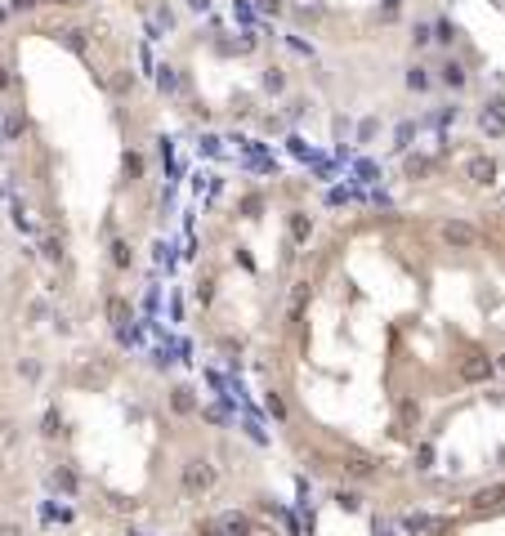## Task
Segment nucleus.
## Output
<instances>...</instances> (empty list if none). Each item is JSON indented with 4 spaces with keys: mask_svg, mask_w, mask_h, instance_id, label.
<instances>
[{
    "mask_svg": "<svg viewBox=\"0 0 505 536\" xmlns=\"http://www.w3.org/2000/svg\"><path fill=\"white\" fill-rule=\"evenodd\" d=\"M442 241H447L452 250H474L478 246V228L465 224V219H447V224H442Z\"/></svg>",
    "mask_w": 505,
    "mask_h": 536,
    "instance_id": "f257e3e1",
    "label": "nucleus"
},
{
    "mask_svg": "<svg viewBox=\"0 0 505 536\" xmlns=\"http://www.w3.org/2000/svg\"><path fill=\"white\" fill-rule=\"evenodd\" d=\"M478 126H483L487 139H501V134H505V99H501V94L483 103V112H478Z\"/></svg>",
    "mask_w": 505,
    "mask_h": 536,
    "instance_id": "f03ea898",
    "label": "nucleus"
},
{
    "mask_svg": "<svg viewBox=\"0 0 505 536\" xmlns=\"http://www.w3.org/2000/svg\"><path fill=\"white\" fill-rule=\"evenodd\" d=\"M492 371H497V362L483 358V353H470V358L461 362V380H465V384H487Z\"/></svg>",
    "mask_w": 505,
    "mask_h": 536,
    "instance_id": "7ed1b4c3",
    "label": "nucleus"
},
{
    "mask_svg": "<svg viewBox=\"0 0 505 536\" xmlns=\"http://www.w3.org/2000/svg\"><path fill=\"white\" fill-rule=\"evenodd\" d=\"M211 483H215V469L206 465V460H188V469H183V487H188V496L206 492Z\"/></svg>",
    "mask_w": 505,
    "mask_h": 536,
    "instance_id": "20e7f679",
    "label": "nucleus"
},
{
    "mask_svg": "<svg viewBox=\"0 0 505 536\" xmlns=\"http://www.w3.org/2000/svg\"><path fill=\"white\" fill-rule=\"evenodd\" d=\"M402 532H407V536H429V532H442V518H434V514H407V518H402Z\"/></svg>",
    "mask_w": 505,
    "mask_h": 536,
    "instance_id": "39448f33",
    "label": "nucleus"
},
{
    "mask_svg": "<svg viewBox=\"0 0 505 536\" xmlns=\"http://www.w3.org/2000/svg\"><path fill=\"white\" fill-rule=\"evenodd\" d=\"M438 81L447 85V90H465V81H470V72H465V63H457V58H447V63L438 67Z\"/></svg>",
    "mask_w": 505,
    "mask_h": 536,
    "instance_id": "423d86ee",
    "label": "nucleus"
},
{
    "mask_svg": "<svg viewBox=\"0 0 505 536\" xmlns=\"http://www.w3.org/2000/svg\"><path fill=\"white\" fill-rule=\"evenodd\" d=\"M309 233H313V219L304 215V210H291V241H295V246H304Z\"/></svg>",
    "mask_w": 505,
    "mask_h": 536,
    "instance_id": "0eeeda50",
    "label": "nucleus"
},
{
    "mask_svg": "<svg viewBox=\"0 0 505 536\" xmlns=\"http://www.w3.org/2000/svg\"><path fill=\"white\" fill-rule=\"evenodd\" d=\"M470 179H474V184H492V179H497V161H492V156H474V161H470Z\"/></svg>",
    "mask_w": 505,
    "mask_h": 536,
    "instance_id": "6e6552de",
    "label": "nucleus"
},
{
    "mask_svg": "<svg viewBox=\"0 0 505 536\" xmlns=\"http://www.w3.org/2000/svg\"><path fill=\"white\" fill-rule=\"evenodd\" d=\"M331 501H336V509H344V514H358V509H362V496L353 492V487H336Z\"/></svg>",
    "mask_w": 505,
    "mask_h": 536,
    "instance_id": "1a4fd4ad",
    "label": "nucleus"
},
{
    "mask_svg": "<svg viewBox=\"0 0 505 536\" xmlns=\"http://www.w3.org/2000/svg\"><path fill=\"white\" fill-rule=\"evenodd\" d=\"M429 85H434V76H429V67H421V63H416V67H407V90L425 94Z\"/></svg>",
    "mask_w": 505,
    "mask_h": 536,
    "instance_id": "9d476101",
    "label": "nucleus"
},
{
    "mask_svg": "<svg viewBox=\"0 0 505 536\" xmlns=\"http://www.w3.org/2000/svg\"><path fill=\"white\" fill-rule=\"evenodd\" d=\"M505 501V483L501 487H483V492H474V509H487V505H497Z\"/></svg>",
    "mask_w": 505,
    "mask_h": 536,
    "instance_id": "9b49d317",
    "label": "nucleus"
},
{
    "mask_svg": "<svg viewBox=\"0 0 505 536\" xmlns=\"http://www.w3.org/2000/svg\"><path fill=\"white\" fill-rule=\"evenodd\" d=\"M457 36H461V32H457V22H447V18H438V22H434V41H438V45H452Z\"/></svg>",
    "mask_w": 505,
    "mask_h": 536,
    "instance_id": "f8f14e48",
    "label": "nucleus"
},
{
    "mask_svg": "<svg viewBox=\"0 0 505 536\" xmlns=\"http://www.w3.org/2000/svg\"><path fill=\"white\" fill-rule=\"evenodd\" d=\"M344 469H349V474H353V478H372V474H376V465H372V460H362V456H353V460H344Z\"/></svg>",
    "mask_w": 505,
    "mask_h": 536,
    "instance_id": "ddd939ff",
    "label": "nucleus"
},
{
    "mask_svg": "<svg viewBox=\"0 0 505 536\" xmlns=\"http://www.w3.org/2000/svg\"><path fill=\"white\" fill-rule=\"evenodd\" d=\"M429 41H434V27H429V22H416V27H412V45H416V50H425Z\"/></svg>",
    "mask_w": 505,
    "mask_h": 536,
    "instance_id": "4468645a",
    "label": "nucleus"
},
{
    "mask_svg": "<svg viewBox=\"0 0 505 536\" xmlns=\"http://www.w3.org/2000/svg\"><path fill=\"white\" fill-rule=\"evenodd\" d=\"M282 85H287V76H282V67H268V72H264V90H273V94H277Z\"/></svg>",
    "mask_w": 505,
    "mask_h": 536,
    "instance_id": "2eb2a0df",
    "label": "nucleus"
},
{
    "mask_svg": "<svg viewBox=\"0 0 505 536\" xmlns=\"http://www.w3.org/2000/svg\"><path fill=\"white\" fill-rule=\"evenodd\" d=\"M264 407H268V411H273V416H277V420H287V407H282V398H277V394H268V398H264Z\"/></svg>",
    "mask_w": 505,
    "mask_h": 536,
    "instance_id": "dca6fc26",
    "label": "nucleus"
},
{
    "mask_svg": "<svg viewBox=\"0 0 505 536\" xmlns=\"http://www.w3.org/2000/svg\"><path fill=\"white\" fill-rule=\"evenodd\" d=\"M412 134H416V126H412V121H402V126H398V148H407Z\"/></svg>",
    "mask_w": 505,
    "mask_h": 536,
    "instance_id": "f3484780",
    "label": "nucleus"
},
{
    "mask_svg": "<svg viewBox=\"0 0 505 536\" xmlns=\"http://www.w3.org/2000/svg\"><path fill=\"white\" fill-rule=\"evenodd\" d=\"M416 460H421L416 469H429V465H434V447H421V452H416Z\"/></svg>",
    "mask_w": 505,
    "mask_h": 536,
    "instance_id": "a211bd4d",
    "label": "nucleus"
},
{
    "mask_svg": "<svg viewBox=\"0 0 505 536\" xmlns=\"http://www.w3.org/2000/svg\"><path fill=\"white\" fill-rule=\"evenodd\" d=\"M175 407H179V411H192V398H188V389H175Z\"/></svg>",
    "mask_w": 505,
    "mask_h": 536,
    "instance_id": "6ab92c4d",
    "label": "nucleus"
},
{
    "mask_svg": "<svg viewBox=\"0 0 505 536\" xmlns=\"http://www.w3.org/2000/svg\"><path fill=\"white\" fill-rule=\"evenodd\" d=\"M260 9L264 14H282V0H260Z\"/></svg>",
    "mask_w": 505,
    "mask_h": 536,
    "instance_id": "aec40b11",
    "label": "nucleus"
},
{
    "mask_svg": "<svg viewBox=\"0 0 505 536\" xmlns=\"http://www.w3.org/2000/svg\"><path fill=\"white\" fill-rule=\"evenodd\" d=\"M398 5H402V0H385V18H393V14H398Z\"/></svg>",
    "mask_w": 505,
    "mask_h": 536,
    "instance_id": "412c9836",
    "label": "nucleus"
},
{
    "mask_svg": "<svg viewBox=\"0 0 505 536\" xmlns=\"http://www.w3.org/2000/svg\"><path fill=\"white\" fill-rule=\"evenodd\" d=\"M376 536H393V528H389V523H380V518H376Z\"/></svg>",
    "mask_w": 505,
    "mask_h": 536,
    "instance_id": "4be33fe9",
    "label": "nucleus"
},
{
    "mask_svg": "<svg viewBox=\"0 0 505 536\" xmlns=\"http://www.w3.org/2000/svg\"><path fill=\"white\" fill-rule=\"evenodd\" d=\"M497 367H501V371H505V353H501V358H497Z\"/></svg>",
    "mask_w": 505,
    "mask_h": 536,
    "instance_id": "5701e85b",
    "label": "nucleus"
}]
</instances>
